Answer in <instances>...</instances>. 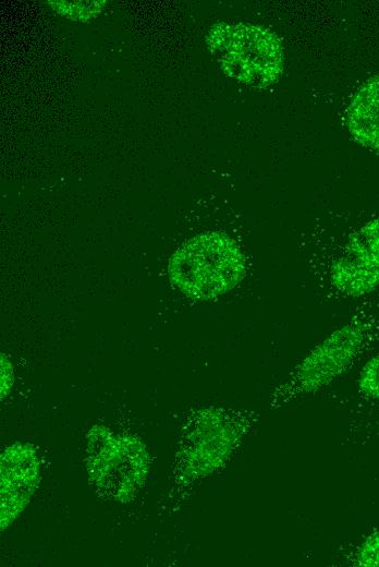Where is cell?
Segmentation results:
<instances>
[{"label": "cell", "mask_w": 379, "mask_h": 567, "mask_svg": "<svg viewBox=\"0 0 379 567\" xmlns=\"http://www.w3.org/2000/svg\"><path fill=\"white\" fill-rule=\"evenodd\" d=\"M358 388L365 397L379 401V353L371 357L362 367Z\"/></svg>", "instance_id": "cell-7"}, {"label": "cell", "mask_w": 379, "mask_h": 567, "mask_svg": "<svg viewBox=\"0 0 379 567\" xmlns=\"http://www.w3.org/2000/svg\"><path fill=\"white\" fill-rule=\"evenodd\" d=\"M374 322L356 316L318 342L270 394L269 407L281 409L323 389L346 372L368 346Z\"/></svg>", "instance_id": "cell-2"}, {"label": "cell", "mask_w": 379, "mask_h": 567, "mask_svg": "<svg viewBox=\"0 0 379 567\" xmlns=\"http://www.w3.org/2000/svg\"><path fill=\"white\" fill-rule=\"evenodd\" d=\"M357 564L362 566H379V532L368 536L357 552Z\"/></svg>", "instance_id": "cell-8"}, {"label": "cell", "mask_w": 379, "mask_h": 567, "mask_svg": "<svg viewBox=\"0 0 379 567\" xmlns=\"http://www.w3.org/2000/svg\"><path fill=\"white\" fill-rule=\"evenodd\" d=\"M320 282L342 297L360 298L379 288V217L352 231L342 248L320 267Z\"/></svg>", "instance_id": "cell-4"}, {"label": "cell", "mask_w": 379, "mask_h": 567, "mask_svg": "<svg viewBox=\"0 0 379 567\" xmlns=\"http://www.w3.org/2000/svg\"><path fill=\"white\" fill-rule=\"evenodd\" d=\"M246 268L245 256L231 237L208 232L193 237L172 254L168 274L185 295L209 300L237 286Z\"/></svg>", "instance_id": "cell-1"}, {"label": "cell", "mask_w": 379, "mask_h": 567, "mask_svg": "<svg viewBox=\"0 0 379 567\" xmlns=\"http://www.w3.org/2000/svg\"><path fill=\"white\" fill-rule=\"evenodd\" d=\"M197 423L187 451L186 474L191 478L206 475L222 463L255 420L236 421L225 412L212 410L201 412Z\"/></svg>", "instance_id": "cell-5"}, {"label": "cell", "mask_w": 379, "mask_h": 567, "mask_svg": "<svg viewBox=\"0 0 379 567\" xmlns=\"http://www.w3.org/2000/svg\"><path fill=\"white\" fill-rule=\"evenodd\" d=\"M346 126L360 145L379 150V73L354 94L346 110Z\"/></svg>", "instance_id": "cell-6"}, {"label": "cell", "mask_w": 379, "mask_h": 567, "mask_svg": "<svg viewBox=\"0 0 379 567\" xmlns=\"http://www.w3.org/2000/svg\"><path fill=\"white\" fill-rule=\"evenodd\" d=\"M207 41L223 71L243 84L266 88L282 75V41L265 26L220 23L212 26Z\"/></svg>", "instance_id": "cell-3"}]
</instances>
